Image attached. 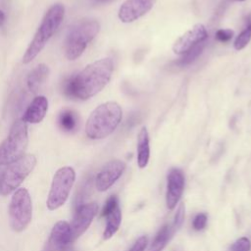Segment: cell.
<instances>
[{"label":"cell","mask_w":251,"mask_h":251,"mask_svg":"<svg viewBox=\"0 0 251 251\" xmlns=\"http://www.w3.org/2000/svg\"><path fill=\"white\" fill-rule=\"evenodd\" d=\"M113 69V61L110 58L99 59L87 65L78 74L68 77L63 82V92L70 98L86 100L106 86Z\"/></svg>","instance_id":"6da1fadb"},{"label":"cell","mask_w":251,"mask_h":251,"mask_svg":"<svg viewBox=\"0 0 251 251\" xmlns=\"http://www.w3.org/2000/svg\"><path fill=\"white\" fill-rule=\"evenodd\" d=\"M123 111L117 102L109 101L96 107L88 117L86 135L91 139H102L110 135L122 121Z\"/></svg>","instance_id":"7a4b0ae2"},{"label":"cell","mask_w":251,"mask_h":251,"mask_svg":"<svg viewBox=\"0 0 251 251\" xmlns=\"http://www.w3.org/2000/svg\"><path fill=\"white\" fill-rule=\"evenodd\" d=\"M64 15L65 9L62 4H55L47 11L32 41L23 57L24 64L30 63L44 48L47 41L61 25Z\"/></svg>","instance_id":"3957f363"},{"label":"cell","mask_w":251,"mask_h":251,"mask_svg":"<svg viewBox=\"0 0 251 251\" xmlns=\"http://www.w3.org/2000/svg\"><path fill=\"white\" fill-rule=\"evenodd\" d=\"M28 142L26 123L17 120L5 140L0 144V165L15 162L24 156Z\"/></svg>","instance_id":"277c9868"},{"label":"cell","mask_w":251,"mask_h":251,"mask_svg":"<svg viewBox=\"0 0 251 251\" xmlns=\"http://www.w3.org/2000/svg\"><path fill=\"white\" fill-rule=\"evenodd\" d=\"M100 25L94 20H85L75 25L66 40V57L69 60L77 59L85 50L87 44L97 35Z\"/></svg>","instance_id":"5b68a950"},{"label":"cell","mask_w":251,"mask_h":251,"mask_svg":"<svg viewBox=\"0 0 251 251\" xmlns=\"http://www.w3.org/2000/svg\"><path fill=\"white\" fill-rule=\"evenodd\" d=\"M36 165V158L26 154L11 163L0 178V194L8 195L16 190Z\"/></svg>","instance_id":"8992f818"},{"label":"cell","mask_w":251,"mask_h":251,"mask_svg":"<svg viewBox=\"0 0 251 251\" xmlns=\"http://www.w3.org/2000/svg\"><path fill=\"white\" fill-rule=\"evenodd\" d=\"M32 218V204L28 191L20 188L15 191L9 206V222L11 228L21 232L26 228Z\"/></svg>","instance_id":"52a82bcc"},{"label":"cell","mask_w":251,"mask_h":251,"mask_svg":"<svg viewBox=\"0 0 251 251\" xmlns=\"http://www.w3.org/2000/svg\"><path fill=\"white\" fill-rule=\"evenodd\" d=\"M75 180V173L71 167H63L55 173L46 201L47 208L50 211L56 210L65 204Z\"/></svg>","instance_id":"ba28073f"},{"label":"cell","mask_w":251,"mask_h":251,"mask_svg":"<svg viewBox=\"0 0 251 251\" xmlns=\"http://www.w3.org/2000/svg\"><path fill=\"white\" fill-rule=\"evenodd\" d=\"M98 212V205L94 202L84 204L78 207L74 217L71 226L72 240L77 239L84 231L88 228L91 222L93 221L95 215Z\"/></svg>","instance_id":"9c48e42d"},{"label":"cell","mask_w":251,"mask_h":251,"mask_svg":"<svg viewBox=\"0 0 251 251\" xmlns=\"http://www.w3.org/2000/svg\"><path fill=\"white\" fill-rule=\"evenodd\" d=\"M207 36L206 27L202 24H197L175 41L173 50L176 54H184L197 44L205 41Z\"/></svg>","instance_id":"30bf717a"},{"label":"cell","mask_w":251,"mask_h":251,"mask_svg":"<svg viewBox=\"0 0 251 251\" xmlns=\"http://www.w3.org/2000/svg\"><path fill=\"white\" fill-rule=\"evenodd\" d=\"M72 232L70 225L60 221L53 226L47 244V251H73Z\"/></svg>","instance_id":"8fae6325"},{"label":"cell","mask_w":251,"mask_h":251,"mask_svg":"<svg viewBox=\"0 0 251 251\" xmlns=\"http://www.w3.org/2000/svg\"><path fill=\"white\" fill-rule=\"evenodd\" d=\"M126 164L121 160H112L108 162L98 173L95 179L97 190L106 191L109 189L123 175Z\"/></svg>","instance_id":"7c38bea8"},{"label":"cell","mask_w":251,"mask_h":251,"mask_svg":"<svg viewBox=\"0 0 251 251\" xmlns=\"http://www.w3.org/2000/svg\"><path fill=\"white\" fill-rule=\"evenodd\" d=\"M184 188L183 173L176 168L172 169L167 177L166 203L169 210H174L179 202Z\"/></svg>","instance_id":"4fadbf2b"},{"label":"cell","mask_w":251,"mask_h":251,"mask_svg":"<svg viewBox=\"0 0 251 251\" xmlns=\"http://www.w3.org/2000/svg\"><path fill=\"white\" fill-rule=\"evenodd\" d=\"M153 3L154 0H126L119 9V19L123 23H131L149 12Z\"/></svg>","instance_id":"5bb4252c"},{"label":"cell","mask_w":251,"mask_h":251,"mask_svg":"<svg viewBox=\"0 0 251 251\" xmlns=\"http://www.w3.org/2000/svg\"><path fill=\"white\" fill-rule=\"evenodd\" d=\"M48 110V100L45 96H36L26 108L22 120L25 123H40Z\"/></svg>","instance_id":"9a60e30c"},{"label":"cell","mask_w":251,"mask_h":251,"mask_svg":"<svg viewBox=\"0 0 251 251\" xmlns=\"http://www.w3.org/2000/svg\"><path fill=\"white\" fill-rule=\"evenodd\" d=\"M48 74L49 68L45 64H40L35 69H33L26 78V85L28 90L32 93H36L46 80Z\"/></svg>","instance_id":"2e32d148"},{"label":"cell","mask_w":251,"mask_h":251,"mask_svg":"<svg viewBox=\"0 0 251 251\" xmlns=\"http://www.w3.org/2000/svg\"><path fill=\"white\" fill-rule=\"evenodd\" d=\"M150 156L149 135L145 126H143L137 136V165L140 169L147 166Z\"/></svg>","instance_id":"e0dca14e"},{"label":"cell","mask_w":251,"mask_h":251,"mask_svg":"<svg viewBox=\"0 0 251 251\" xmlns=\"http://www.w3.org/2000/svg\"><path fill=\"white\" fill-rule=\"evenodd\" d=\"M175 228L168 225L162 226L155 235L148 251H162L173 235Z\"/></svg>","instance_id":"ac0fdd59"},{"label":"cell","mask_w":251,"mask_h":251,"mask_svg":"<svg viewBox=\"0 0 251 251\" xmlns=\"http://www.w3.org/2000/svg\"><path fill=\"white\" fill-rule=\"evenodd\" d=\"M77 115L72 110L65 109L61 111V113L58 116V125L64 131L71 132L75 130L77 126Z\"/></svg>","instance_id":"d6986e66"},{"label":"cell","mask_w":251,"mask_h":251,"mask_svg":"<svg viewBox=\"0 0 251 251\" xmlns=\"http://www.w3.org/2000/svg\"><path fill=\"white\" fill-rule=\"evenodd\" d=\"M106 218H107V223H106L105 230L103 232V237H104V239H109L118 231V229L120 227V225L122 222L121 209L118 207L111 214H109Z\"/></svg>","instance_id":"ffe728a7"},{"label":"cell","mask_w":251,"mask_h":251,"mask_svg":"<svg viewBox=\"0 0 251 251\" xmlns=\"http://www.w3.org/2000/svg\"><path fill=\"white\" fill-rule=\"evenodd\" d=\"M205 47V41L197 44L196 46H194L192 49H190L189 51H187L186 53L183 54V57L180 58L176 64L183 67V66H187L189 64H191L203 51Z\"/></svg>","instance_id":"44dd1931"},{"label":"cell","mask_w":251,"mask_h":251,"mask_svg":"<svg viewBox=\"0 0 251 251\" xmlns=\"http://www.w3.org/2000/svg\"><path fill=\"white\" fill-rule=\"evenodd\" d=\"M251 39V17L248 18L247 25L245 28L237 35V37L234 40V48L236 50L243 49L250 41Z\"/></svg>","instance_id":"7402d4cb"},{"label":"cell","mask_w":251,"mask_h":251,"mask_svg":"<svg viewBox=\"0 0 251 251\" xmlns=\"http://www.w3.org/2000/svg\"><path fill=\"white\" fill-rule=\"evenodd\" d=\"M118 207H119L118 206V198L115 195L109 197L108 200L106 201L104 207H103V210L101 212V216L102 217H107L109 214H111Z\"/></svg>","instance_id":"603a6c76"},{"label":"cell","mask_w":251,"mask_h":251,"mask_svg":"<svg viewBox=\"0 0 251 251\" xmlns=\"http://www.w3.org/2000/svg\"><path fill=\"white\" fill-rule=\"evenodd\" d=\"M251 242L247 237H241L237 239L230 247L231 251H250Z\"/></svg>","instance_id":"cb8c5ba5"},{"label":"cell","mask_w":251,"mask_h":251,"mask_svg":"<svg viewBox=\"0 0 251 251\" xmlns=\"http://www.w3.org/2000/svg\"><path fill=\"white\" fill-rule=\"evenodd\" d=\"M183 221H184V205L181 203L178 208H177V211L175 215V219H174V225H173V227L175 229H177L181 226V225L183 224Z\"/></svg>","instance_id":"d4e9b609"},{"label":"cell","mask_w":251,"mask_h":251,"mask_svg":"<svg viewBox=\"0 0 251 251\" xmlns=\"http://www.w3.org/2000/svg\"><path fill=\"white\" fill-rule=\"evenodd\" d=\"M233 37V30L231 29H219L217 32H216V39L220 42H228L231 38Z\"/></svg>","instance_id":"484cf974"},{"label":"cell","mask_w":251,"mask_h":251,"mask_svg":"<svg viewBox=\"0 0 251 251\" xmlns=\"http://www.w3.org/2000/svg\"><path fill=\"white\" fill-rule=\"evenodd\" d=\"M207 224V215L204 213L197 214L193 219V227L196 230H201L206 226Z\"/></svg>","instance_id":"4316f807"},{"label":"cell","mask_w":251,"mask_h":251,"mask_svg":"<svg viewBox=\"0 0 251 251\" xmlns=\"http://www.w3.org/2000/svg\"><path fill=\"white\" fill-rule=\"evenodd\" d=\"M147 243H148V239L145 235L143 236H140L136 241L135 243L132 245V247L128 250V251H144L146 246H147Z\"/></svg>","instance_id":"83f0119b"},{"label":"cell","mask_w":251,"mask_h":251,"mask_svg":"<svg viewBox=\"0 0 251 251\" xmlns=\"http://www.w3.org/2000/svg\"><path fill=\"white\" fill-rule=\"evenodd\" d=\"M4 21H5V15H4V13L0 10V25H3Z\"/></svg>","instance_id":"f1b7e54d"},{"label":"cell","mask_w":251,"mask_h":251,"mask_svg":"<svg viewBox=\"0 0 251 251\" xmlns=\"http://www.w3.org/2000/svg\"><path fill=\"white\" fill-rule=\"evenodd\" d=\"M98 1H100V2H107V1H109V0H98Z\"/></svg>","instance_id":"f546056e"},{"label":"cell","mask_w":251,"mask_h":251,"mask_svg":"<svg viewBox=\"0 0 251 251\" xmlns=\"http://www.w3.org/2000/svg\"><path fill=\"white\" fill-rule=\"evenodd\" d=\"M235 1H244V0H235Z\"/></svg>","instance_id":"4dcf8cb0"}]
</instances>
